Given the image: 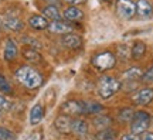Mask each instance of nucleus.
<instances>
[{
	"mask_svg": "<svg viewBox=\"0 0 153 140\" xmlns=\"http://www.w3.org/2000/svg\"><path fill=\"white\" fill-rule=\"evenodd\" d=\"M102 1H112V0H102Z\"/></svg>",
	"mask_w": 153,
	"mask_h": 140,
	"instance_id": "34",
	"label": "nucleus"
},
{
	"mask_svg": "<svg viewBox=\"0 0 153 140\" xmlns=\"http://www.w3.org/2000/svg\"><path fill=\"white\" fill-rule=\"evenodd\" d=\"M43 13H44V17H45V19L53 20V21H55V20H60V19H61V13H60V10H58V7H57V6L48 4L47 7H44Z\"/></svg>",
	"mask_w": 153,
	"mask_h": 140,
	"instance_id": "18",
	"label": "nucleus"
},
{
	"mask_svg": "<svg viewBox=\"0 0 153 140\" xmlns=\"http://www.w3.org/2000/svg\"><path fill=\"white\" fill-rule=\"evenodd\" d=\"M142 71L139 70V68H136V67H133V68H131V70H128L123 72V81L126 82H132V81H136V79H139V78H142Z\"/></svg>",
	"mask_w": 153,
	"mask_h": 140,
	"instance_id": "19",
	"label": "nucleus"
},
{
	"mask_svg": "<svg viewBox=\"0 0 153 140\" xmlns=\"http://www.w3.org/2000/svg\"><path fill=\"white\" fill-rule=\"evenodd\" d=\"M10 108H11L10 101H7V99L0 93V112H7V110H10Z\"/></svg>",
	"mask_w": 153,
	"mask_h": 140,
	"instance_id": "27",
	"label": "nucleus"
},
{
	"mask_svg": "<svg viewBox=\"0 0 153 140\" xmlns=\"http://www.w3.org/2000/svg\"><path fill=\"white\" fill-rule=\"evenodd\" d=\"M28 24L34 28V30H45L48 27V19H45L41 14H34L28 19Z\"/></svg>",
	"mask_w": 153,
	"mask_h": 140,
	"instance_id": "13",
	"label": "nucleus"
},
{
	"mask_svg": "<svg viewBox=\"0 0 153 140\" xmlns=\"http://www.w3.org/2000/svg\"><path fill=\"white\" fill-rule=\"evenodd\" d=\"M61 43L64 47L71 50H78L82 45V38L78 36V34H74V33H67L62 36L61 38Z\"/></svg>",
	"mask_w": 153,
	"mask_h": 140,
	"instance_id": "8",
	"label": "nucleus"
},
{
	"mask_svg": "<svg viewBox=\"0 0 153 140\" xmlns=\"http://www.w3.org/2000/svg\"><path fill=\"white\" fill-rule=\"evenodd\" d=\"M133 115H135V110L132 108H123L120 109L119 113H118V118H119L120 122H125V123H128V122H131L132 118H133Z\"/></svg>",
	"mask_w": 153,
	"mask_h": 140,
	"instance_id": "22",
	"label": "nucleus"
},
{
	"mask_svg": "<svg viewBox=\"0 0 153 140\" xmlns=\"http://www.w3.org/2000/svg\"><path fill=\"white\" fill-rule=\"evenodd\" d=\"M65 3H68V4L71 6H76V4H81V3H84L85 0H64Z\"/></svg>",
	"mask_w": 153,
	"mask_h": 140,
	"instance_id": "31",
	"label": "nucleus"
},
{
	"mask_svg": "<svg viewBox=\"0 0 153 140\" xmlns=\"http://www.w3.org/2000/svg\"><path fill=\"white\" fill-rule=\"evenodd\" d=\"M142 76H143V81L145 82H153V67H150Z\"/></svg>",
	"mask_w": 153,
	"mask_h": 140,
	"instance_id": "28",
	"label": "nucleus"
},
{
	"mask_svg": "<svg viewBox=\"0 0 153 140\" xmlns=\"http://www.w3.org/2000/svg\"><path fill=\"white\" fill-rule=\"evenodd\" d=\"M116 11L122 19L129 20L136 14V4L132 0H116Z\"/></svg>",
	"mask_w": 153,
	"mask_h": 140,
	"instance_id": "5",
	"label": "nucleus"
},
{
	"mask_svg": "<svg viewBox=\"0 0 153 140\" xmlns=\"http://www.w3.org/2000/svg\"><path fill=\"white\" fill-rule=\"evenodd\" d=\"M61 112L68 116H79L85 113V105L81 101H67L61 105Z\"/></svg>",
	"mask_w": 153,
	"mask_h": 140,
	"instance_id": "6",
	"label": "nucleus"
},
{
	"mask_svg": "<svg viewBox=\"0 0 153 140\" xmlns=\"http://www.w3.org/2000/svg\"><path fill=\"white\" fill-rule=\"evenodd\" d=\"M145 53H146V44L142 43V41H137V43H135L133 48H132L131 55H132V58L139 59L145 55Z\"/></svg>",
	"mask_w": 153,
	"mask_h": 140,
	"instance_id": "20",
	"label": "nucleus"
},
{
	"mask_svg": "<svg viewBox=\"0 0 153 140\" xmlns=\"http://www.w3.org/2000/svg\"><path fill=\"white\" fill-rule=\"evenodd\" d=\"M71 133H75L78 136H84L88 133V123L82 119H72Z\"/></svg>",
	"mask_w": 153,
	"mask_h": 140,
	"instance_id": "15",
	"label": "nucleus"
},
{
	"mask_svg": "<svg viewBox=\"0 0 153 140\" xmlns=\"http://www.w3.org/2000/svg\"><path fill=\"white\" fill-rule=\"evenodd\" d=\"M23 55H24V58L28 59V61H31V62H38V61H41V55L38 51H36L34 48H27L23 51Z\"/></svg>",
	"mask_w": 153,
	"mask_h": 140,
	"instance_id": "23",
	"label": "nucleus"
},
{
	"mask_svg": "<svg viewBox=\"0 0 153 140\" xmlns=\"http://www.w3.org/2000/svg\"><path fill=\"white\" fill-rule=\"evenodd\" d=\"M122 140H140V137L135 133H131V135H125L122 137Z\"/></svg>",
	"mask_w": 153,
	"mask_h": 140,
	"instance_id": "29",
	"label": "nucleus"
},
{
	"mask_svg": "<svg viewBox=\"0 0 153 140\" xmlns=\"http://www.w3.org/2000/svg\"><path fill=\"white\" fill-rule=\"evenodd\" d=\"M16 79L27 89H37L43 85V75L33 67L23 65L14 72Z\"/></svg>",
	"mask_w": 153,
	"mask_h": 140,
	"instance_id": "1",
	"label": "nucleus"
},
{
	"mask_svg": "<svg viewBox=\"0 0 153 140\" xmlns=\"http://www.w3.org/2000/svg\"><path fill=\"white\" fill-rule=\"evenodd\" d=\"M115 62H116V58L115 55L109 51H105V53H101V54H97L92 59V65L95 70L104 72L106 70H111L115 67Z\"/></svg>",
	"mask_w": 153,
	"mask_h": 140,
	"instance_id": "4",
	"label": "nucleus"
},
{
	"mask_svg": "<svg viewBox=\"0 0 153 140\" xmlns=\"http://www.w3.org/2000/svg\"><path fill=\"white\" fill-rule=\"evenodd\" d=\"M153 101V89L152 88H143L140 91L136 93V96H135V102L137 105H149V103Z\"/></svg>",
	"mask_w": 153,
	"mask_h": 140,
	"instance_id": "11",
	"label": "nucleus"
},
{
	"mask_svg": "<svg viewBox=\"0 0 153 140\" xmlns=\"http://www.w3.org/2000/svg\"><path fill=\"white\" fill-rule=\"evenodd\" d=\"M136 13L142 17H149L153 13V6L149 3V0H137Z\"/></svg>",
	"mask_w": 153,
	"mask_h": 140,
	"instance_id": "16",
	"label": "nucleus"
},
{
	"mask_svg": "<svg viewBox=\"0 0 153 140\" xmlns=\"http://www.w3.org/2000/svg\"><path fill=\"white\" fill-rule=\"evenodd\" d=\"M17 54H19V48H17V44L13 38H7L4 43V50H3V57L6 61H13L16 59Z\"/></svg>",
	"mask_w": 153,
	"mask_h": 140,
	"instance_id": "9",
	"label": "nucleus"
},
{
	"mask_svg": "<svg viewBox=\"0 0 153 140\" xmlns=\"http://www.w3.org/2000/svg\"><path fill=\"white\" fill-rule=\"evenodd\" d=\"M84 105H85V113H101L102 110H104V106L102 105H99L98 102H84Z\"/></svg>",
	"mask_w": 153,
	"mask_h": 140,
	"instance_id": "24",
	"label": "nucleus"
},
{
	"mask_svg": "<svg viewBox=\"0 0 153 140\" xmlns=\"http://www.w3.org/2000/svg\"><path fill=\"white\" fill-rule=\"evenodd\" d=\"M94 126L99 130H104V129H108L111 126V118L108 116H102V115H99L98 118L94 119Z\"/></svg>",
	"mask_w": 153,
	"mask_h": 140,
	"instance_id": "21",
	"label": "nucleus"
},
{
	"mask_svg": "<svg viewBox=\"0 0 153 140\" xmlns=\"http://www.w3.org/2000/svg\"><path fill=\"white\" fill-rule=\"evenodd\" d=\"M71 124H72V119L68 115H61L54 120L55 129L58 130L60 133H62V135L71 133Z\"/></svg>",
	"mask_w": 153,
	"mask_h": 140,
	"instance_id": "7",
	"label": "nucleus"
},
{
	"mask_svg": "<svg viewBox=\"0 0 153 140\" xmlns=\"http://www.w3.org/2000/svg\"><path fill=\"white\" fill-rule=\"evenodd\" d=\"M120 81H118L116 78L114 76H108L105 75L102 76L101 79H99V84H98V92L101 98H104V99H108V98L114 96L116 92L120 89Z\"/></svg>",
	"mask_w": 153,
	"mask_h": 140,
	"instance_id": "2",
	"label": "nucleus"
},
{
	"mask_svg": "<svg viewBox=\"0 0 153 140\" xmlns=\"http://www.w3.org/2000/svg\"><path fill=\"white\" fill-rule=\"evenodd\" d=\"M38 139H40V137H38L37 133H33V135H30V136H28V137H27L26 140H38Z\"/></svg>",
	"mask_w": 153,
	"mask_h": 140,
	"instance_id": "32",
	"label": "nucleus"
},
{
	"mask_svg": "<svg viewBox=\"0 0 153 140\" xmlns=\"http://www.w3.org/2000/svg\"><path fill=\"white\" fill-rule=\"evenodd\" d=\"M64 17L67 20H70V21H78V20H81L84 17V13L75 6H70L68 9L64 10Z\"/></svg>",
	"mask_w": 153,
	"mask_h": 140,
	"instance_id": "17",
	"label": "nucleus"
},
{
	"mask_svg": "<svg viewBox=\"0 0 153 140\" xmlns=\"http://www.w3.org/2000/svg\"><path fill=\"white\" fill-rule=\"evenodd\" d=\"M14 139V135L13 132L6 127H0V140H13Z\"/></svg>",
	"mask_w": 153,
	"mask_h": 140,
	"instance_id": "26",
	"label": "nucleus"
},
{
	"mask_svg": "<svg viewBox=\"0 0 153 140\" xmlns=\"http://www.w3.org/2000/svg\"><path fill=\"white\" fill-rule=\"evenodd\" d=\"M44 118V106L41 103H37V105H34L31 110H30V124H38Z\"/></svg>",
	"mask_w": 153,
	"mask_h": 140,
	"instance_id": "14",
	"label": "nucleus"
},
{
	"mask_svg": "<svg viewBox=\"0 0 153 140\" xmlns=\"http://www.w3.org/2000/svg\"><path fill=\"white\" fill-rule=\"evenodd\" d=\"M140 140H153V133H150V132H143V136L140 137Z\"/></svg>",
	"mask_w": 153,
	"mask_h": 140,
	"instance_id": "30",
	"label": "nucleus"
},
{
	"mask_svg": "<svg viewBox=\"0 0 153 140\" xmlns=\"http://www.w3.org/2000/svg\"><path fill=\"white\" fill-rule=\"evenodd\" d=\"M131 130L135 135H140L146 132L150 126V116L148 112H135L133 118L131 120Z\"/></svg>",
	"mask_w": 153,
	"mask_h": 140,
	"instance_id": "3",
	"label": "nucleus"
},
{
	"mask_svg": "<svg viewBox=\"0 0 153 140\" xmlns=\"http://www.w3.org/2000/svg\"><path fill=\"white\" fill-rule=\"evenodd\" d=\"M50 4H53V6H58L60 4V0H47Z\"/></svg>",
	"mask_w": 153,
	"mask_h": 140,
	"instance_id": "33",
	"label": "nucleus"
},
{
	"mask_svg": "<svg viewBox=\"0 0 153 140\" xmlns=\"http://www.w3.org/2000/svg\"><path fill=\"white\" fill-rule=\"evenodd\" d=\"M3 24L6 26V28H9L11 31H22L24 27L23 21L16 16H6L3 19Z\"/></svg>",
	"mask_w": 153,
	"mask_h": 140,
	"instance_id": "12",
	"label": "nucleus"
},
{
	"mask_svg": "<svg viewBox=\"0 0 153 140\" xmlns=\"http://www.w3.org/2000/svg\"><path fill=\"white\" fill-rule=\"evenodd\" d=\"M47 28H48V31L53 33V34H67V33H72L71 26L64 21H60V20L51 21Z\"/></svg>",
	"mask_w": 153,
	"mask_h": 140,
	"instance_id": "10",
	"label": "nucleus"
},
{
	"mask_svg": "<svg viewBox=\"0 0 153 140\" xmlns=\"http://www.w3.org/2000/svg\"><path fill=\"white\" fill-rule=\"evenodd\" d=\"M0 92H3V93H11V85H10V82L6 79L4 75H0Z\"/></svg>",
	"mask_w": 153,
	"mask_h": 140,
	"instance_id": "25",
	"label": "nucleus"
}]
</instances>
